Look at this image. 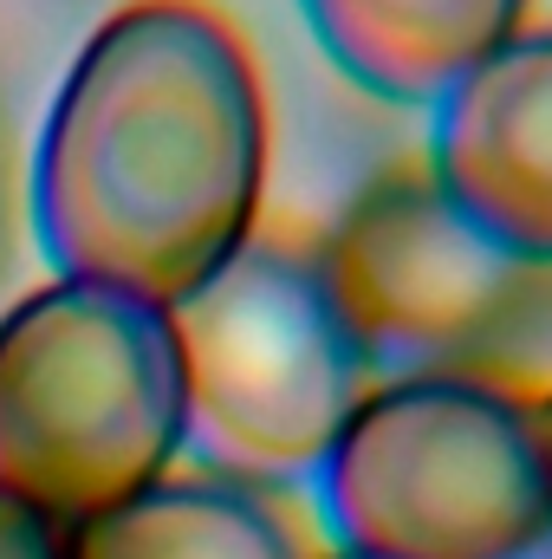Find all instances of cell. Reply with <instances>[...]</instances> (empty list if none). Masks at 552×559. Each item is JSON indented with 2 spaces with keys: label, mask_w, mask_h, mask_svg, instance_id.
Wrapping results in <instances>:
<instances>
[{
  "label": "cell",
  "mask_w": 552,
  "mask_h": 559,
  "mask_svg": "<svg viewBox=\"0 0 552 559\" xmlns=\"http://www.w3.org/2000/svg\"><path fill=\"white\" fill-rule=\"evenodd\" d=\"M0 559H65V527H52L39 508L0 495Z\"/></svg>",
  "instance_id": "9"
},
{
  "label": "cell",
  "mask_w": 552,
  "mask_h": 559,
  "mask_svg": "<svg viewBox=\"0 0 552 559\" xmlns=\"http://www.w3.org/2000/svg\"><path fill=\"white\" fill-rule=\"evenodd\" d=\"M312 248L377 378L448 371L533 404L552 391V267L481 235L422 156L371 169Z\"/></svg>",
  "instance_id": "4"
},
{
  "label": "cell",
  "mask_w": 552,
  "mask_h": 559,
  "mask_svg": "<svg viewBox=\"0 0 552 559\" xmlns=\"http://www.w3.org/2000/svg\"><path fill=\"white\" fill-rule=\"evenodd\" d=\"M267 72L215 0H124L65 66L26 163V215L59 280L176 306L261 235Z\"/></svg>",
  "instance_id": "1"
},
{
  "label": "cell",
  "mask_w": 552,
  "mask_h": 559,
  "mask_svg": "<svg viewBox=\"0 0 552 559\" xmlns=\"http://www.w3.org/2000/svg\"><path fill=\"white\" fill-rule=\"evenodd\" d=\"M533 411H540V449H547V481H552V391L533 404Z\"/></svg>",
  "instance_id": "11"
},
{
  "label": "cell",
  "mask_w": 552,
  "mask_h": 559,
  "mask_svg": "<svg viewBox=\"0 0 552 559\" xmlns=\"http://www.w3.org/2000/svg\"><path fill=\"white\" fill-rule=\"evenodd\" d=\"M319 559H358V554H338V547H325V554H319Z\"/></svg>",
  "instance_id": "12"
},
{
  "label": "cell",
  "mask_w": 552,
  "mask_h": 559,
  "mask_svg": "<svg viewBox=\"0 0 552 559\" xmlns=\"http://www.w3.org/2000/svg\"><path fill=\"white\" fill-rule=\"evenodd\" d=\"M422 163L481 235L552 267V20L520 26L429 105Z\"/></svg>",
  "instance_id": "6"
},
{
  "label": "cell",
  "mask_w": 552,
  "mask_h": 559,
  "mask_svg": "<svg viewBox=\"0 0 552 559\" xmlns=\"http://www.w3.org/2000/svg\"><path fill=\"white\" fill-rule=\"evenodd\" d=\"M547 559H552V554H547Z\"/></svg>",
  "instance_id": "13"
},
{
  "label": "cell",
  "mask_w": 552,
  "mask_h": 559,
  "mask_svg": "<svg viewBox=\"0 0 552 559\" xmlns=\"http://www.w3.org/2000/svg\"><path fill=\"white\" fill-rule=\"evenodd\" d=\"M325 534L299 488L169 468L131 501L65 527V559H319Z\"/></svg>",
  "instance_id": "7"
},
{
  "label": "cell",
  "mask_w": 552,
  "mask_h": 559,
  "mask_svg": "<svg viewBox=\"0 0 552 559\" xmlns=\"http://www.w3.org/2000/svg\"><path fill=\"white\" fill-rule=\"evenodd\" d=\"M20 163H13V131H7V111H0V293L13 280V261H20Z\"/></svg>",
  "instance_id": "10"
},
{
  "label": "cell",
  "mask_w": 552,
  "mask_h": 559,
  "mask_svg": "<svg viewBox=\"0 0 552 559\" xmlns=\"http://www.w3.org/2000/svg\"><path fill=\"white\" fill-rule=\"evenodd\" d=\"M182 352L189 449L202 468L299 488L364 404L377 371L364 365L319 248L261 228L235 261L169 306Z\"/></svg>",
  "instance_id": "5"
},
{
  "label": "cell",
  "mask_w": 552,
  "mask_h": 559,
  "mask_svg": "<svg viewBox=\"0 0 552 559\" xmlns=\"http://www.w3.org/2000/svg\"><path fill=\"white\" fill-rule=\"evenodd\" d=\"M189 449L169 306L46 280L0 306V495L79 527Z\"/></svg>",
  "instance_id": "2"
},
{
  "label": "cell",
  "mask_w": 552,
  "mask_h": 559,
  "mask_svg": "<svg viewBox=\"0 0 552 559\" xmlns=\"http://www.w3.org/2000/svg\"><path fill=\"white\" fill-rule=\"evenodd\" d=\"M299 20L358 92L429 111L455 79L533 26V0H299Z\"/></svg>",
  "instance_id": "8"
},
{
  "label": "cell",
  "mask_w": 552,
  "mask_h": 559,
  "mask_svg": "<svg viewBox=\"0 0 552 559\" xmlns=\"http://www.w3.org/2000/svg\"><path fill=\"white\" fill-rule=\"evenodd\" d=\"M312 514L358 559H547L540 411L481 378H377L312 475Z\"/></svg>",
  "instance_id": "3"
}]
</instances>
